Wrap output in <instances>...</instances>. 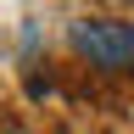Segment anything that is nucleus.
Masks as SVG:
<instances>
[{
	"label": "nucleus",
	"mask_w": 134,
	"mask_h": 134,
	"mask_svg": "<svg viewBox=\"0 0 134 134\" xmlns=\"http://www.w3.org/2000/svg\"><path fill=\"white\" fill-rule=\"evenodd\" d=\"M73 50L90 67H106V73H134V23H117V17H78L67 28Z\"/></svg>",
	"instance_id": "1"
}]
</instances>
